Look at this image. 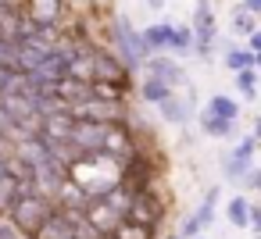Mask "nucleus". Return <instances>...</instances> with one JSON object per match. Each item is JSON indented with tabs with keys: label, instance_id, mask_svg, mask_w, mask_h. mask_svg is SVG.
Returning <instances> with one entry per match:
<instances>
[{
	"label": "nucleus",
	"instance_id": "nucleus-12",
	"mask_svg": "<svg viewBox=\"0 0 261 239\" xmlns=\"http://www.w3.org/2000/svg\"><path fill=\"white\" fill-rule=\"evenodd\" d=\"M140 40H143L147 50H161V47H168V40H172V25H150L147 33H140Z\"/></svg>",
	"mask_w": 261,
	"mask_h": 239
},
{
	"label": "nucleus",
	"instance_id": "nucleus-9",
	"mask_svg": "<svg viewBox=\"0 0 261 239\" xmlns=\"http://www.w3.org/2000/svg\"><path fill=\"white\" fill-rule=\"evenodd\" d=\"M36 239H72V228H68V225H65V218L54 211V214L36 228Z\"/></svg>",
	"mask_w": 261,
	"mask_h": 239
},
{
	"label": "nucleus",
	"instance_id": "nucleus-28",
	"mask_svg": "<svg viewBox=\"0 0 261 239\" xmlns=\"http://www.w3.org/2000/svg\"><path fill=\"white\" fill-rule=\"evenodd\" d=\"M247 11L254 15V11H261V0H247Z\"/></svg>",
	"mask_w": 261,
	"mask_h": 239
},
{
	"label": "nucleus",
	"instance_id": "nucleus-2",
	"mask_svg": "<svg viewBox=\"0 0 261 239\" xmlns=\"http://www.w3.org/2000/svg\"><path fill=\"white\" fill-rule=\"evenodd\" d=\"M115 47H118V54H122V61H125L129 68L140 65V57L147 54V47H143L140 33L129 25V18H115Z\"/></svg>",
	"mask_w": 261,
	"mask_h": 239
},
{
	"label": "nucleus",
	"instance_id": "nucleus-22",
	"mask_svg": "<svg viewBox=\"0 0 261 239\" xmlns=\"http://www.w3.org/2000/svg\"><path fill=\"white\" fill-rule=\"evenodd\" d=\"M193 43V33L190 29H172V40H168V47H175V50H186Z\"/></svg>",
	"mask_w": 261,
	"mask_h": 239
},
{
	"label": "nucleus",
	"instance_id": "nucleus-15",
	"mask_svg": "<svg viewBox=\"0 0 261 239\" xmlns=\"http://www.w3.org/2000/svg\"><path fill=\"white\" fill-rule=\"evenodd\" d=\"M90 97H93V100H122V86L93 79V82H90Z\"/></svg>",
	"mask_w": 261,
	"mask_h": 239
},
{
	"label": "nucleus",
	"instance_id": "nucleus-4",
	"mask_svg": "<svg viewBox=\"0 0 261 239\" xmlns=\"http://www.w3.org/2000/svg\"><path fill=\"white\" fill-rule=\"evenodd\" d=\"M104 129L108 125H100V122H75L68 132V146L79 154H97L104 143Z\"/></svg>",
	"mask_w": 261,
	"mask_h": 239
},
{
	"label": "nucleus",
	"instance_id": "nucleus-31",
	"mask_svg": "<svg viewBox=\"0 0 261 239\" xmlns=\"http://www.w3.org/2000/svg\"><path fill=\"white\" fill-rule=\"evenodd\" d=\"M200 4H204V0H200Z\"/></svg>",
	"mask_w": 261,
	"mask_h": 239
},
{
	"label": "nucleus",
	"instance_id": "nucleus-6",
	"mask_svg": "<svg viewBox=\"0 0 261 239\" xmlns=\"http://www.w3.org/2000/svg\"><path fill=\"white\" fill-rule=\"evenodd\" d=\"M61 11H65V0H25L22 15L29 22H36V25H58Z\"/></svg>",
	"mask_w": 261,
	"mask_h": 239
},
{
	"label": "nucleus",
	"instance_id": "nucleus-7",
	"mask_svg": "<svg viewBox=\"0 0 261 239\" xmlns=\"http://www.w3.org/2000/svg\"><path fill=\"white\" fill-rule=\"evenodd\" d=\"M147 79H158L168 89H175V86H182V68L175 61H168V57H150L147 61Z\"/></svg>",
	"mask_w": 261,
	"mask_h": 239
},
{
	"label": "nucleus",
	"instance_id": "nucleus-18",
	"mask_svg": "<svg viewBox=\"0 0 261 239\" xmlns=\"http://www.w3.org/2000/svg\"><path fill=\"white\" fill-rule=\"evenodd\" d=\"M168 93H172V89H168L165 82H158V79H147V82H143V100H150V104H161Z\"/></svg>",
	"mask_w": 261,
	"mask_h": 239
},
{
	"label": "nucleus",
	"instance_id": "nucleus-29",
	"mask_svg": "<svg viewBox=\"0 0 261 239\" xmlns=\"http://www.w3.org/2000/svg\"><path fill=\"white\" fill-rule=\"evenodd\" d=\"M150 8H161V0H150Z\"/></svg>",
	"mask_w": 261,
	"mask_h": 239
},
{
	"label": "nucleus",
	"instance_id": "nucleus-16",
	"mask_svg": "<svg viewBox=\"0 0 261 239\" xmlns=\"http://www.w3.org/2000/svg\"><path fill=\"white\" fill-rule=\"evenodd\" d=\"M211 211H215V193H207V200H204V207L197 211V218H193V221H186V228H182V232H186V235H193V232H197L200 225H207V221L215 218Z\"/></svg>",
	"mask_w": 261,
	"mask_h": 239
},
{
	"label": "nucleus",
	"instance_id": "nucleus-17",
	"mask_svg": "<svg viewBox=\"0 0 261 239\" xmlns=\"http://www.w3.org/2000/svg\"><path fill=\"white\" fill-rule=\"evenodd\" d=\"M158 107H161V114H165L168 122H186V107H182V104H179V100H175L172 93H168V97H165V100H161Z\"/></svg>",
	"mask_w": 261,
	"mask_h": 239
},
{
	"label": "nucleus",
	"instance_id": "nucleus-3",
	"mask_svg": "<svg viewBox=\"0 0 261 239\" xmlns=\"http://www.w3.org/2000/svg\"><path fill=\"white\" fill-rule=\"evenodd\" d=\"M125 221H136V225H143V228H154V225L161 221V203L154 200L150 189L133 193V200H129V207H125Z\"/></svg>",
	"mask_w": 261,
	"mask_h": 239
},
{
	"label": "nucleus",
	"instance_id": "nucleus-1",
	"mask_svg": "<svg viewBox=\"0 0 261 239\" xmlns=\"http://www.w3.org/2000/svg\"><path fill=\"white\" fill-rule=\"evenodd\" d=\"M58 207L47 200V196H40V193H18V200L8 207V214H11V221H15V228L22 232V235H36V228L54 214Z\"/></svg>",
	"mask_w": 261,
	"mask_h": 239
},
{
	"label": "nucleus",
	"instance_id": "nucleus-25",
	"mask_svg": "<svg viewBox=\"0 0 261 239\" xmlns=\"http://www.w3.org/2000/svg\"><path fill=\"white\" fill-rule=\"evenodd\" d=\"M0 65L11 68V43H4V40H0Z\"/></svg>",
	"mask_w": 261,
	"mask_h": 239
},
{
	"label": "nucleus",
	"instance_id": "nucleus-26",
	"mask_svg": "<svg viewBox=\"0 0 261 239\" xmlns=\"http://www.w3.org/2000/svg\"><path fill=\"white\" fill-rule=\"evenodd\" d=\"M15 68H4V65H0V89H4V82H8V75H11Z\"/></svg>",
	"mask_w": 261,
	"mask_h": 239
},
{
	"label": "nucleus",
	"instance_id": "nucleus-19",
	"mask_svg": "<svg viewBox=\"0 0 261 239\" xmlns=\"http://www.w3.org/2000/svg\"><path fill=\"white\" fill-rule=\"evenodd\" d=\"M225 65H229V68H236V72L254 68V54H250V50H229V54H225Z\"/></svg>",
	"mask_w": 261,
	"mask_h": 239
},
{
	"label": "nucleus",
	"instance_id": "nucleus-11",
	"mask_svg": "<svg viewBox=\"0 0 261 239\" xmlns=\"http://www.w3.org/2000/svg\"><path fill=\"white\" fill-rule=\"evenodd\" d=\"M18 193H22V182L11 171H4V175H0V211H8L18 200Z\"/></svg>",
	"mask_w": 261,
	"mask_h": 239
},
{
	"label": "nucleus",
	"instance_id": "nucleus-20",
	"mask_svg": "<svg viewBox=\"0 0 261 239\" xmlns=\"http://www.w3.org/2000/svg\"><path fill=\"white\" fill-rule=\"evenodd\" d=\"M247 214H250L247 200H243V196H236V200L229 203V221H232V225H247Z\"/></svg>",
	"mask_w": 261,
	"mask_h": 239
},
{
	"label": "nucleus",
	"instance_id": "nucleus-27",
	"mask_svg": "<svg viewBox=\"0 0 261 239\" xmlns=\"http://www.w3.org/2000/svg\"><path fill=\"white\" fill-rule=\"evenodd\" d=\"M18 4L22 0H0V8H11V11H18Z\"/></svg>",
	"mask_w": 261,
	"mask_h": 239
},
{
	"label": "nucleus",
	"instance_id": "nucleus-10",
	"mask_svg": "<svg viewBox=\"0 0 261 239\" xmlns=\"http://www.w3.org/2000/svg\"><path fill=\"white\" fill-rule=\"evenodd\" d=\"M250 154H254V139H243V143L236 146L232 161L225 164V171H229V175H243V171L250 168Z\"/></svg>",
	"mask_w": 261,
	"mask_h": 239
},
{
	"label": "nucleus",
	"instance_id": "nucleus-21",
	"mask_svg": "<svg viewBox=\"0 0 261 239\" xmlns=\"http://www.w3.org/2000/svg\"><path fill=\"white\" fill-rule=\"evenodd\" d=\"M204 132H211V136H229L232 132V122H225V118H204Z\"/></svg>",
	"mask_w": 261,
	"mask_h": 239
},
{
	"label": "nucleus",
	"instance_id": "nucleus-13",
	"mask_svg": "<svg viewBox=\"0 0 261 239\" xmlns=\"http://www.w3.org/2000/svg\"><path fill=\"white\" fill-rule=\"evenodd\" d=\"M207 114H211V118H225V122H236L240 107H236V100H229V97H211V107H207Z\"/></svg>",
	"mask_w": 261,
	"mask_h": 239
},
{
	"label": "nucleus",
	"instance_id": "nucleus-5",
	"mask_svg": "<svg viewBox=\"0 0 261 239\" xmlns=\"http://www.w3.org/2000/svg\"><path fill=\"white\" fill-rule=\"evenodd\" d=\"M93 79H100V82H115V86L125 89V65H122L118 57L104 54V50H93Z\"/></svg>",
	"mask_w": 261,
	"mask_h": 239
},
{
	"label": "nucleus",
	"instance_id": "nucleus-8",
	"mask_svg": "<svg viewBox=\"0 0 261 239\" xmlns=\"http://www.w3.org/2000/svg\"><path fill=\"white\" fill-rule=\"evenodd\" d=\"M193 25H197V50L207 54V50H211V40H215V18H211V11H207V4H200Z\"/></svg>",
	"mask_w": 261,
	"mask_h": 239
},
{
	"label": "nucleus",
	"instance_id": "nucleus-24",
	"mask_svg": "<svg viewBox=\"0 0 261 239\" xmlns=\"http://www.w3.org/2000/svg\"><path fill=\"white\" fill-rule=\"evenodd\" d=\"M240 89H243L247 97L254 93V68H243V72H240Z\"/></svg>",
	"mask_w": 261,
	"mask_h": 239
},
{
	"label": "nucleus",
	"instance_id": "nucleus-30",
	"mask_svg": "<svg viewBox=\"0 0 261 239\" xmlns=\"http://www.w3.org/2000/svg\"><path fill=\"white\" fill-rule=\"evenodd\" d=\"M0 228H4V221H0Z\"/></svg>",
	"mask_w": 261,
	"mask_h": 239
},
{
	"label": "nucleus",
	"instance_id": "nucleus-23",
	"mask_svg": "<svg viewBox=\"0 0 261 239\" xmlns=\"http://www.w3.org/2000/svg\"><path fill=\"white\" fill-rule=\"evenodd\" d=\"M232 29H236V33H247V36H250V33H254V15H250V11L243 8V11L236 15V22H232Z\"/></svg>",
	"mask_w": 261,
	"mask_h": 239
},
{
	"label": "nucleus",
	"instance_id": "nucleus-14",
	"mask_svg": "<svg viewBox=\"0 0 261 239\" xmlns=\"http://www.w3.org/2000/svg\"><path fill=\"white\" fill-rule=\"evenodd\" d=\"M111 239H150V228H143V225L122 218V221L111 228Z\"/></svg>",
	"mask_w": 261,
	"mask_h": 239
}]
</instances>
